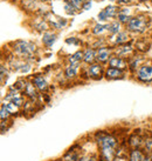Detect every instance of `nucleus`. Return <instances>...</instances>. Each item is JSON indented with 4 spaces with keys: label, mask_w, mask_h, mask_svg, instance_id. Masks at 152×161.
I'll return each mask as SVG.
<instances>
[{
    "label": "nucleus",
    "mask_w": 152,
    "mask_h": 161,
    "mask_svg": "<svg viewBox=\"0 0 152 161\" xmlns=\"http://www.w3.org/2000/svg\"><path fill=\"white\" fill-rule=\"evenodd\" d=\"M6 106L7 108V111L11 113V115L12 116H15V115H19V113H20V106H18L17 103H12V101H4L3 103Z\"/></svg>",
    "instance_id": "obj_19"
},
{
    "label": "nucleus",
    "mask_w": 152,
    "mask_h": 161,
    "mask_svg": "<svg viewBox=\"0 0 152 161\" xmlns=\"http://www.w3.org/2000/svg\"><path fill=\"white\" fill-rule=\"evenodd\" d=\"M119 30H121V23H119L118 20L112 21L111 24L108 25V31H109V33H111V34H117V33H119Z\"/></svg>",
    "instance_id": "obj_24"
},
{
    "label": "nucleus",
    "mask_w": 152,
    "mask_h": 161,
    "mask_svg": "<svg viewBox=\"0 0 152 161\" xmlns=\"http://www.w3.org/2000/svg\"><path fill=\"white\" fill-rule=\"evenodd\" d=\"M117 3H118V4L128 5V4H131V3H132V0H117Z\"/></svg>",
    "instance_id": "obj_37"
},
{
    "label": "nucleus",
    "mask_w": 152,
    "mask_h": 161,
    "mask_svg": "<svg viewBox=\"0 0 152 161\" xmlns=\"http://www.w3.org/2000/svg\"><path fill=\"white\" fill-rule=\"evenodd\" d=\"M99 161H105V160H103V159H101V158H99Z\"/></svg>",
    "instance_id": "obj_39"
},
{
    "label": "nucleus",
    "mask_w": 152,
    "mask_h": 161,
    "mask_svg": "<svg viewBox=\"0 0 152 161\" xmlns=\"http://www.w3.org/2000/svg\"><path fill=\"white\" fill-rule=\"evenodd\" d=\"M128 152H129V151H123L122 148H119L114 161H129L128 160Z\"/></svg>",
    "instance_id": "obj_28"
},
{
    "label": "nucleus",
    "mask_w": 152,
    "mask_h": 161,
    "mask_svg": "<svg viewBox=\"0 0 152 161\" xmlns=\"http://www.w3.org/2000/svg\"><path fill=\"white\" fill-rule=\"evenodd\" d=\"M142 149H143V152L146 155H152V134L144 135V141H143Z\"/></svg>",
    "instance_id": "obj_16"
},
{
    "label": "nucleus",
    "mask_w": 152,
    "mask_h": 161,
    "mask_svg": "<svg viewBox=\"0 0 152 161\" xmlns=\"http://www.w3.org/2000/svg\"><path fill=\"white\" fill-rule=\"evenodd\" d=\"M110 1H117V0H110Z\"/></svg>",
    "instance_id": "obj_41"
},
{
    "label": "nucleus",
    "mask_w": 152,
    "mask_h": 161,
    "mask_svg": "<svg viewBox=\"0 0 152 161\" xmlns=\"http://www.w3.org/2000/svg\"><path fill=\"white\" fill-rule=\"evenodd\" d=\"M143 161H152V155H145Z\"/></svg>",
    "instance_id": "obj_38"
},
{
    "label": "nucleus",
    "mask_w": 152,
    "mask_h": 161,
    "mask_svg": "<svg viewBox=\"0 0 152 161\" xmlns=\"http://www.w3.org/2000/svg\"><path fill=\"white\" fill-rule=\"evenodd\" d=\"M108 30V25H103V24H96L93 28V33L96 34V36H99V34H102L103 32Z\"/></svg>",
    "instance_id": "obj_30"
},
{
    "label": "nucleus",
    "mask_w": 152,
    "mask_h": 161,
    "mask_svg": "<svg viewBox=\"0 0 152 161\" xmlns=\"http://www.w3.org/2000/svg\"><path fill=\"white\" fill-rule=\"evenodd\" d=\"M0 69H1V84H4L5 78H6V79L8 78V71L5 68V65H1Z\"/></svg>",
    "instance_id": "obj_33"
},
{
    "label": "nucleus",
    "mask_w": 152,
    "mask_h": 161,
    "mask_svg": "<svg viewBox=\"0 0 152 161\" xmlns=\"http://www.w3.org/2000/svg\"><path fill=\"white\" fill-rule=\"evenodd\" d=\"M11 113L7 111V108L4 103H1V109H0V119L1 121H8L9 118H11Z\"/></svg>",
    "instance_id": "obj_26"
},
{
    "label": "nucleus",
    "mask_w": 152,
    "mask_h": 161,
    "mask_svg": "<svg viewBox=\"0 0 152 161\" xmlns=\"http://www.w3.org/2000/svg\"><path fill=\"white\" fill-rule=\"evenodd\" d=\"M83 154V148L81 145H74L73 147H70L67 152L63 154V157L61 158V161H79L80 158Z\"/></svg>",
    "instance_id": "obj_4"
},
{
    "label": "nucleus",
    "mask_w": 152,
    "mask_h": 161,
    "mask_svg": "<svg viewBox=\"0 0 152 161\" xmlns=\"http://www.w3.org/2000/svg\"><path fill=\"white\" fill-rule=\"evenodd\" d=\"M66 42L67 44H75V45L79 44V41L76 40V38H68L67 40H66Z\"/></svg>",
    "instance_id": "obj_36"
},
{
    "label": "nucleus",
    "mask_w": 152,
    "mask_h": 161,
    "mask_svg": "<svg viewBox=\"0 0 152 161\" xmlns=\"http://www.w3.org/2000/svg\"><path fill=\"white\" fill-rule=\"evenodd\" d=\"M56 41V34L53 33V32H46L43 36H42V44L46 46V47H50L53 46V44Z\"/></svg>",
    "instance_id": "obj_18"
},
{
    "label": "nucleus",
    "mask_w": 152,
    "mask_h": 161,
    "mask_svg": "<svg viewBox=\"0 0 152 161\" xmlns=\"http://www.w3.org/2000/svg\"><path fill=\"white\" fill-rule=\"evenodd\" d=\"M115 39H114V41H115V44L116 45H124L125 42H128L130 39L129 34L126 33V32H119V33H117V34H115Z\"/></svg>",
    "instance_id": "obj_20"
},
{
    "label": "nucleus",
    "mask_w": 152,
    "mask_h": 161,
    "mask_svg": "<svg viewBox=\"0 0 152 161\" xmlns=\"http://www.w3.org/2000/svg\"><path fill=\"white\" fill-rule=\"evenodd\" d=\"M23 93L29 101H32V103H36L38 99H39V91L34 86L33 82H27L26 88H25V91H23Z\"/></svg>",
    "instance_id": "obj_8"
},
{
    "label": "nucleus",
    "mask_w": 152,
    "mask_h": 161,
    "mask_svg": "<svg viewBox=\"0 0 152 161\" xmlns=\"http://www.w3.org/2000/svg\"><path fill=\"white\" fill-rule=\"evenodd\" d=\"M67 1L68 3H70L76 9L82 8V5H83V3H84V0H67Z\"/></svg>",
    "instance_id": "obj_31"
},
{
    "label": "nucleus",
    "mask_w": 152,
    "mask_h": 161,
    "mask_svg": "<svg viewBox=\"0 0 152 161\" xmlns=\"http://www.w3.org/2000/svg\"><path fill=\"white\" fill-rule=\"evenodd\" d=\"M139 61H140V59L137 58V57H136L134 59H132V60L128 64V67H129L130 71H131V72H137V69L140 67V66H139Z\"/></svg>",
    "instance_id": "obj_27"
},
{
    "label": "nucleus",
    "mask_w": 152,
    "mask_h": 161,
    "mask_svg": "<svg viewBox=\"0 0 152 161\" xmlns=\"http://www.w3.org/2000/svg\"><path fill=\"white\" fill-rule=\"evenodd\" d=\"M83 57H84V52L82 51H77L74 54H72L68 58V63L69 64H80L81 61H83Z\"/></svg>",
    "instance_id": "obj_21"
},
{
    "label": "nucleus",
    "mask_w": 152,
    "mask_h": 161,
    "mask_svg": "<svg viewBox=\"0 0 152 161\" xmlns=\"http://www.w3.org/2000/svg\"><path fill=\"white\" fill-rule=\"evenodd\" d=\"M145 153L142 148H132L128 152V160L129 161H143L145 158Z\"/></svg>",
    "instance_id": "obj_15"
},
{
    "label": "nucleus",
    "mask_w": 152,
    "mask_h": 161,
    "mask_svg": "<svg viewBox=\"0 0 152 161\" xmlns=\"http://www.w3.org/2000/svg\"><path fill=\"white\" fill-rule=\"evenodd\" d=\"M13 54L19 59H23V60H29L35 57L36 46L33 42L29 41L18 40L13 42Z\"/></svg>",
    "instance_id": "obj_2"
},
{
    "label": "nucleus",
    "mask_w": 152,
    "mask_h": 161,
    "mask_svg": "<svg viewBox=\"0 0 152 161\" xmlns=\"http://www.w3.org/2000/svg\"><path fill=\"white\" fill-rule=\"evenodd\" d=\"M27 86V81L23 80V79H18V80L15 81L13 84V88H15L17 91H19V92H23L25 91V88H26Z\"/></svg>",
    "instance_id": "obj_25"
},
{
    "label": "nucleus",
    "mask_w": 152,
    "mask_h": 161,
    "mask_svg": "<svg viewBox=\"0 0 152 161\" xmlns=\"http://www.w3.org/2000/svg\"><path fill=\"white\" fill-rule=\"evenodd\" d=\"M80 64H68L66 68H64V76L68 80H74L77 74H79V69H80Z\"/></svg>",
    "instance_id": "obj_14"
},
{
    "label": "nucleus",
    "mask_w": 152,
    "mask_h": 161,
    "mask_svg": "<svg viewBox=\"0 0 152 161\" xmlns=\"http://www.w3.org/2000/svg\"><path fill=\"white\" fill-rule=\"evenodd\" d=\"M104 69L103 66L99 63H94L89 65L87 68V75L89 76L90 79H95V80H99L104 75Z\"/></svg>",
    "instance_id": "obj_7"
},
{
    "label": "nucleus",
    "mask_w": 152,
    "mask_h": 161,
    "mask_svg": "<svg viewBox=\"0 0 152 161\" xmlns=\"http://www.w3.org/2000/svg\"><path fill=\"white\" fill-rule=\"evenodd\" d=\"M132 51H134V48L130 45H123L116 49V53H117V55H119V57H126V55H129V54L132 53Z\"/></svg>",
    "instance_id": "obj_23"
},
{
    "label": "nucleus",
    "mask_w": 152,
    "mask_h": 161,
    "mask_svg": "<svg viewBox=\"0 0 152 161\" xmlns=\"http://www.w3.org/2000/svg\"><path fill=\"white\" fill-rule=\"evenodd\" d=\"M32 82L34 84V86H35L36 88H38V91H39V92H41V93H46V92L48 91V88H49L48 82H47L45 78H43L42 75H40V74L33 76Z\"/></svg>",
    "instance_id": "obj_12"
},
{
    "label": "nucleus",
    "mask_w": 152,
    "mask_h": 161,
    "mask_svg": "<svg viewBox=\"0 0 152 161\" xmlns=\"http://www.w3.org/2000/svg\"><path fill=\"white\" fill-rule=\"evenodd\" d=\"M136 78L145 84L152 82V65H142L136 72Z\"/></svg>",
    "instance_id": "obj_5"
},
{
    "label": "nucleus",
    "mask_w": 152,
    "mask_h": 161,
    "mask_svg": "<svg viewBox=\"0 0 152 161\" xmlns=\"http://www.w3.org/2000/svg\"><path fill=\"white\" fill-rule=\"evenodd\" d=\"M149 25V18L145 15H136L130 18L129 23L126 24V28L130 32H134V33H143Z\"/></svg>",
    "instance_id": "obj_3"
},
{
    "label": "nucleus",
    "mask_w": 152,
    "mask_h": 161,
    "mask_svg": "<svg viewBox=\"0 0 152 161\" xmlns=\"http://www.w3.org/2000/svg\"><path fill=\"white\" fill-rule=\"evenodd\" d=\"M109 67H115L118 69H125L128 67V63L124 58H122L119 55H111V58L109 60Z\"/></svg>",
    "instance_id": "obj_13"
},
{
    "label": "nucleus",
    "mask_w": 152,
    "mask_h": 161,
    "mask_svg": "<svg viewBox=\"0 0 152 161\" xmlns=\"http://www.w3.org/2000/svg\"><path fill=\"white\" fill-rule=\"evenodd\" d=\"M104 11H105V13L108 14L109 18H114V17H116L117 15V13H119V12H118V8H117L116 6H112V5L105 7Z\"/></svg>",
    "instance_id": "obj_29"
},
{
    "label": "nucleus",
    "mask_w": 152,
    "mask_h": 161,
    "mask_svg": "<svg viewBox=\"0 0 152 161\" xmlns=\"http://www.w3.org/2000/svg\"><path fill=\"white\" fill-rule=\"evenodd\" d=\"M99 152H88V153H84L82 154V157L80 158V160L79 161H99Z\"/></svg>",
    "instance_id": "obj_22"
},
{
    "label": "nucleus",
    "mask_w": 152,
    "mask_h": 161,
    "mask_svg": "<svg viewBox=\"0 0 152 161\" xmlns=\"http://www.w3.org/2000/svg\"><path fill=\"white\" fill-rule=\"evenodd\" d=\"M139 1H146V0H139Z\"/></svg>",
    "instance_id": "obj_40"
},
{
    "label": "nucleus",
    "mask_w": 152,
    "mask_h": 161,
    "mask_svg": "<svg viewBox=\"0 0 152 161\" xmlns=\"http://www.w3.org/2000/svg\"><path fill=\"white\" fill-rule=\"evenodd\" d=\"M143 141H144L143 135H140L139 133L134 132V133H132V134L129 136L126 145H128V147H129L130 149H132V148H142Z\"/></svg>",
    "instance_id": "obj_10"
},
{
    "label": "nucleus",
    "mask_w": 152,
    "mask_h": 161,
    "mask_svg": "<svg viewBox=\"0 0 152 161\" xmlns=\"http://www.w3.org/2000/svg\"><path fill=\"white\" fill-rule=\"evenodd\" d=\"M96 61V51L94 48H87L84 51V57H83V63L87 65H91Z\"/></svg>",
    "instance_id": "obj_17"
},
{
    "label": "nucleus",
    "mask_w": 152,
    "mask_h": 161,
    "mask_svg": "<svg viewBox=\"0 0 152 161\" xmlns=\"http://www.w3.org/2000/svg\"><path fill=\"white\" fill-rule=\"evenodd\" d=\"M104 76L108 80H117V79H124V71L115 67H108L104 72Z\"/></svg>",
    "instance_id": "obj_11"
},
{
    "label": "nucleus",
    "mask_w": 152,
    "mask_h": 161,
    "mask_svg": "<svg viewBox=\"0 0 152 161\" xmlns=\"http://www.w3.org/2000/svg\"><path fill=\"white\" fill-rule=\"evenodd\" d=\"M99 21H105V20L109 19V17H108V14L105 13V11H104V9L101 11V12L99 13Z\"/></svg>",
    "instance_id": "obj_34"
},
{
    "label": "nucleus",
    "mask_w": 152,
    "mask_h": 161,
    "mask_svg": "<svg viewBox=\"0 0 152 161\" xmlns=\"http://www.w3.org/2000/svg\"><path fill=\"white\" fill-rule=\"evenodd\" d=\"M111 58V49L108 47H99L96 51V61L99 64H107Z\"/></svg>",
    "instance_id": "obj_9"
},
{
    "label": "nucleus",
    "mask_w": 152,
    "mask_h": 161,
    "mask_svg": "<svg viewBox=\"0 0 152 161\" xmlns=\"http://www.w3.org/2000/svg\"><path fill=\"white\" fill-rule=\"evenodd\" d=\"M64 9H66V12H67L68 14H74L75 13V11L74 9H76L74 6H73L70 3H68V1H66V4H64Z\"/></svg>",
    "instance_id": "obj_32"
},
{
    "label": "nucleus",
    "mask_w": 152,
    "mask_h": 161,
    "mask_svg": "<svg viewBox=\"0 0 152 161\" xmlns=\"http://www.w3.org/2000/svg\"><path fill=\"white\" fill-rule=\"evenodd\" d=\"M90 7H91V1H90V0H87V1H84V3H83V5H82V9H84V11L89 9Z\"/></svg>",
    "instance_id": "obj_35"
},
{
    "label": "nucleus",
    "mask_w": 152,
    "mask_h": 161,
    "mask_svg": "<svg viewBox=\"0 0 152 161\" xmlns=\"http://www.w3.org/2000/svg\"><path fill=\"white\" fill-rule=\"evenodd\" d=\"M23 92H19L15 88L11 87L8 91V93L6 94V98H5V101H12V103H17L18 106L23 107L25 105V95L21 94Z\"/></svg>",
    "instance_id": "obj_6"
},
{
    "label": "nucleus",
    "mask_w": 152,
    "mask_h": 161,
    "mask_svg": "<svg viewBox=\"0 0 152 161\" xmlns=\"http://www.w3.org/2000/svg\"><path fill=\"white\" fill-rule=\"evenodd\" d=\"M94 142L97 145V152L101 159L114 161L119 149V141L114 134L107 130H97L94 134Z\"/></svg>",
    "instance_id": "obj_1"
}]
</instances>
